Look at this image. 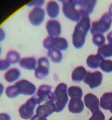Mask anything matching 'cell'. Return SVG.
I'll list each match as a JSON object with an SVG mask.
<instances>
[{"instance_id": "30bf717a", "label": "cell", "mask_w": 112, "mask_h": 120, "mask_svg": "<svg viewBox=\"0 0 112 120\" xmlns=\"http://www.w3.org/2000/svg\"><path fill=\"white\" fill-rule=\"evenodd\" d=\"M103 82V75L99 71H95L94 72L88 71L83 82L90 87L91 89L98 87Z\"/></svg>"}, {"instance_id": "5bb4252c", "label": "cell", "mask_w": 112, "mask_h": 120, "mask_svg": "<svg viewBox=\"0 0 112 120\" xmlns=\"http://www.w3.org/2000/svg\"><path fill=\"white\" fill-rule=\"evenodd\" d=\"M46 29L49 36L52 37H59L62 33L61 25L57 20L50 19L48 21L46 24Z\"/></svg>"}, {"instance_id": "44dd1931", "label": "cell", "mask_w": 112, "mask_h": 120, "mask_svg": "<svg viewBox=\"0 0 112 120\" xmlns=\"http://www.w3.org/2000/svg\"><path fill=\"white\" fill-rule=\"evenodd\" d=\"M97 2V0H82L80 9L84 11L90 15L93 12Z\"/></svg>"}, {"instance_id": "6da1fadb", "label": "cell", "mask_w": 112, "mask_h": 120, "mask_svg": "<svg viewBox=\"0 0 112 120\" xmlns=\"http://www.w3.org/2000/svg\"><path fill=\"white\" fill-rule=\"evenodd\" d=\"M81 10L82 16L75 26L72 35L73 45L77 49H82L84 46L86 37L91 28L89 15L84 11Z\"/></svg>"}, {"instance_id": "74e56055", "label": "cell", "mask_w": 112, "mask_h": 120, "mask_svg": "<svg viewBox=\"0 0 112 120\" xmlns=\"http://www.w3.org/2000/svg\"><path fill=\"white\" fill-rule=\"evenodd\" d=\"M4 89L5 88L3 84H2V83H0V97L2 96V94H3L4 93Z\"/></svg>"}, {"instance_id": "f546056e", "label": "cell", "mask_w": 112, "mask_h": 120, "mask_svg": "<svg viewBox=\"0 0 112 120\" xmlns=\"http://www.w3.org/2000/svg\"><path fill=\"white\" fill-rule=\"evenodd\" d=\"M89 120H105V116L103 112L99 110L93 112Z\"/></svg>"}, {"instance_id": "cb8c5ba5", "label": "cell", "mask_w": 112, "mask_h": 120, "mask_svg": "<svg viewBox=\"0 0 112 120\" xmlns=\"http://www.w3.org/2000/svg\"><path fill=\"white\" fill-rule=\"evenodd\" d=\"M48 56L51 61L55 63H59L63 59V56L60 50L57 49H50L48 50Z\"/></svg>"}, {"instance_id": "60d3db41", "label": "cell", "mask_w": 112, "mask_h": 120, "mask_svg": "<svg viewBox=\"0 0 112 120\" xmlns=\"http://www.w3.org/2000/svg\"><path fill=\"white\" fill-rule=\"evenodd\" d=\"M1 52H2V50H1V47H0V56H1Z\"/></svg>"}, {"instance_id": "d6a6232c", "label": "cell", "mask_w": 112, "mask_h": 120, "mask_svg": "<svg viewBox=\"0 0 112 120\" xmlns=\"http://www.w3.org/2000/svg\"><path fill=\"white\" fill-rule=\"evenodd\" d=\"M0 120H11L10 116L7 113H0Z\"/></svg>"}, {"instance_id": "e575fe53", "label": "cell", "mask_w": 112, "mask_h": 120, "mask_svg": "<svg viewBox=\"0 0 112 120\" xmlns=\"http://www.w3.org/2000/svg\"><path fill=\"white\" fill-rule=\"evenodd\" d=\"M6 37V34L3 29L0 28V43H2L5 40Z\"/></svg>"}, {"instance_id": "2e32d148", "label": "cell", "mask_w": 112, "mask_h": 120, "mask_svg": "<svg viewBox=\"0 0 112 120\" xmlns=\"http://www.w3.org/2000/svg\"><path fill=\"white\" fill-rule=\"evenodd\" d=\"M84 103L82 98H70L68 104V109L70 112L73 114H80L84 110Z\"/></svg>"}, {"instance_id": "ac0fdd59", "label": "cell", "mask_w": 112, "mask_h": 120, "mask_svg": "<svg viewBox=\"0 0 112 120\" xmlns=\"http://www.w3.org/2000/svg\"><path fill=\"white\" fill-rule=\"evenodd\" d=\"M19 65L25 70H34L36 68L37 62L34 57H23L19 62Z\"/></svg>"}, {"instance_id": "9a60e30c", "label": "cell", "mask_w": 112, "mask_h": 120, "mask_svg": "<svg viewBox=\"0 0 112 120\" xmlns=\"http://www.w3.org/2000/svg\"><path fill=\"white\" fill-rule=\"evenodd\" d=\"M46 11L50 18H57L60 14L59 5L55 0H49L46 5Z\"/></svg>"}, {"instance_id": "3957f363", "label": "cell", "mask_w": 112, "mask_h": 120, "mask_svg": "<svg viewBox=\"0 0 112 120\" xmlns=\"http://www.w3.org/2000/svg\"><path fill=\"white\" fill-rule=\"evenodd\" d=\"M112 23V18L108 13H104L99 21L92 22L90 28L92 35L96 34H105L110 29Z\"/></svg>"}, {"instance_id": "603a6c76", "label": "cell", "mask_w": 112, "mask_h": 120, "mask_svg": "<svg viewBox=\"0 0 112 120\" xmlns=\"http://www.w3.org/2000/svg\"><path fill=\"white\" fill-rule=\"evenodd\" d=\"M97 53L102 56L103 58H108L112 57V43L103 45L98 48Z\"/></svg>"}, {"instance_id": "8992f818", "label": "cell", "mask_w": 112, "mask_h": 120, "mask_svg": "<svg viewBox=\"0 0 112 120\" xmlns=\"http://www.w3.org/2000/svg\"><path fill=\"white\" fill-rule=\"evenodd\" d=\"M76 7L69 1L62 4V12L64 16L73 22H78L82 16L81 9H77Z\"/></svg>"}, {"instance_id": "ffe728a7", "label": "cell", "mask_w": 112, "mask_h": 120, "mask_svg": "<svg viewBox=\"0 0 112 120\" xmlns=\"http://www.w3.org/2000/svg\"><path fill=\"white\" fill-rule=\"evenodd\" d=\"M87 72L85 68L82 66H77L74 69L72 73V79L73 82L79 83L83 81L86 75Z\"/></svg>"}, {"instance_id": "277c9868", "label": "cell", "mask_w": 112, "mask_h": 120, "mask_svg": "<svg viewBox=\"0 0 112 120\" xmlns=\"http://www.w3.org/2000/svg\"><path fill=\"white\" fill-rule=\"evenodd\" d=\"M43 46L48 50L57 49L60 51H65L69 48V43L66 39L62 37H52L48 36L43 42Z\"/></svg>"}, {"instance_id": "4dcf8cb0", "label": "cell", "mask_w": 112, "mask_h": 120, "mask_svg": "<svg viewBox=\"0 0 112 120\" xmlns=\"http://www.w3.org/2000/svg\"><path fill=\"white\" fill-rule=\"evenodd\" d=\"M45 4V0H33L27 5L28 7H42Z\"/></svg>"}, {"instance_id": "484cf974", "label": "cell", "mask_w": 112, "mask_h": 120, "mask_svg": "<svg viewBox=\"0 0 112 120\" xmlns=\"http://www.w3.org/2000/svg\"><path fill=\"white\" fill-rule=\"evenodd\" d=\"M68 96L71 98H82L83 96V91L82 89L78 86H71L68 89Z\"/></svg>"}, {"instance_id": "4fadbf2b", "label": "cell", "mask_w": 112, "mask_h": 120, "mask_svg": "<svg viewBox=\"0 0 112 120\" xmlns=\"http://www.w3.org/2000/svg\"><path fill=\"white\" fill-rule=\"evenodd\" d=\"M84 104L92 114L99 110L100 101L93 94L88 93L85 96Z\"/></svg>"}, {"instance_id": "9c48e42d", "label": "cell", "mask_w": 112, "mask_h": 120, "mask_svg": "<svg viewBox=\"0 0 112 120\" xmlns=\"http://www.w3.org/2000/svg\"><path fill=\"white\" fill-rule=\"evenodd\" d=\"M46 12L42 7L34 8L28 14V19L32 25L39 26L43 23Z\"/></svg>"}, {"instance_id": "8fae6325", "label": "cell", "mask_w": 112, "mask_h": 120, "mask_svg": "<svg viewBox=\"0 0 112 120\" xmlns=\"http://www.w3.org/2000/svg\"><path fill=\"white\" fill-rule=\"evenodd\" d=\"M19 94L32 96L36 91V87L33 83L25 79H21L15 83Z\"/></svg>"}, {"instance_id": "f1b7e54d", "label": "cell", "mask_w": 112, "mask_h": 120, "mask_svg": "<svg viewBox=\"0 0 112 120\" xmlns=\"http://www.w3.org/2000/svg\"><path fill=\"white\" fill-rule=\"evenodd\" d=\"M99 68L104 72L110 73L112 72V60L109 59H104L101 62Z\"/></svg>"}, {"instance_id": "5b68a950", "label": "cell", "mask_w": 112, "mask_h": 120, "mask_svg": "<svg viewBox=\"0 0 112 120\" xmlns=\"http://www.w3.org/2000/svg\"><path fill=\"white\" fill-rule=\"evenodd\" d=\"M34 97L36 99L38 105L46 101H51L55 103V96L52 93V87L46 84H43L39 87L37 92Z\"/></svg>"}, {"instance_id": "1f68e13d", "label": "cell", "mask_w": 112, "mask_h": 120, "mask_svg": "<svg viewBox=\"0 0 112 120\" xmlns=\"http://www.w3.org/2000/svg\"><path fill=\"white\" fill-rule=\"evenodd\" d=\"M11 64L7 60L0 59V71L8 70Z\"/></svg>"}, {"instance_id": "e0dca14e", "label": "cell", "mask_w": 112, "mask_h": 120, "mask_svg": "<svg viewBox=\"0 0 112 120\" xmlns=\"http://www.w3.org/2000/svg\"><path fill=\"white\" fill-rule=\"evenodd\" d=\"M21 76V73L18 69L13 68L9 69L4 74V79L9 83H16Z\"/></svg>"}, {"instance_id": "7c38bea8", "label": "cell", "mask_w": 112, "mask_h": 120, "mask_svg": "<svg viewBox=\"0 0 112 120\" xmlns=\"http://www.w3.org/2000/svg\"><path fill=\"white\" fill-rule=\"evenodd\" d=\"M54 112H55V103L49 100L41 105H39L36 110V115L45 118L52 114Z\"/></svg>"}, {"instance_id": "ba28073f", "label": "cell", "mask_w": 112, "mask_h": 120, "mask_svg": "<svg viewBox=\"0 0 112 120\" xmlns=\"http://www.w3.org/2000/svg\"><path fill=\"white\" fill-rule=\"evenodd\" d=\"M50 64L48 58L41 57L38 60L37 67L35 70V76L37 79L43 80L49 75Z\"/></svg>"}, {"instance_id": "4316f807", "label": "cell", "mask_w": 112, "mask_h": 120, "mask_svg": "<svg viewBox=\"0 0 112 120\" xmlns=\"http://www.w3.org/2000/svg\"><path fill=\"white\" fill-rule=\"evenodd\" d=\"M5 92L6 96L9 98H15L19 95V93L15 85L7 87L5 90Z\"/></svg>"}, {"instance_id": "836d02e7", "label": "cell", "mask_w": 112, "mask_h": 120, "mask_svg": "<svg viewBox=\"0 0 112 120\" xmlns=\"http://www.w3.org/2000/svg\"><path fill=\"white\" fill-rule=\"evenodd\" d=\"M68 1L70 2V3L72 4L74 6L76 7H79L81 6V4H82V0H68Z\"/></svg>"}, {"instance_id": "ab89813d", "label": "cell", "mask_w": 112, "mask_h": 120, "mask_svg": "<svg viewBox=\"0 0 112 120\" xmlns=\"http://www.w3.org/2000/svg\"><path fill=\"white\" fill-rule=\"evenodd\" d=\"M58 1L59 2H61V3L63 4V3H65V2H67V1H68V0H58Z\"/></svg>"}, {"instance_id": "d4e9b609", "label": "cell", "mask_w": 112, "mask_h": 120, "mask_svg": "<svg viewBox=\"0 0 112 120\" xmlns=\"http://www.w3.org/2000/svg\"><path fill=\"white\" fill-rule=\"evenodd\" d=\"M21 55L15 50H10L6 55V60L11 64H16L19 63L21 60Z\"/></svg>"}, {"instance_id": "d6986e66", "label": "cell", "mask_w": 112, "mask_h": 120, "mask_svg": "<svg viewBox=\"0 0 112 120\" xmlns=\"http://www.w3.org/2000/svg\"><path fill=\"white\" fill-rule=\"evenodd\" d=\"M104 60V58L99 54L90 55L88 57L86 60V64L91 69H97L99 68L101 62Z\"/></svg>"}, {"instance_id": "f35d334b", "label": "cell", "mask_w": 112, "mask_h": 120, "mask_svg": "<svg viewBox=\"0 0 112 120\" xmlns=\"http://www.w3.org/2000/svg\"><path fill=\"white\" fill-rule=\"evenodd\" d=\"M108 14H109V15H110V16L112 18V3L110 5V6H109V12H108Z\"/></svg>"}, {"instance_id": "d590c367", "label": "cell", "mask_w": 112, "mask_h": 120, "mask_svg": "<svg viewBox=\"0 0 112 120\" xmlns=\"http://www.w3.org/2000/svg\"><path fill=\"white\" fill-rule=\"evenodd\" d=\"M31 120H47V118H45V117H40V116H38V115L36 114L32 117Z\"/></svg>"}, {"instance_id": "7402d4cb", "label": "cell", "mask_w": 112, "mask_h": 120, "mask_svg": "<svg viewBox=\"0 0 112 120\" xmlns=\"http://www.w3.org/2000/svg\"><path fill=\"white\" fill-rule=\"evenodd\" d=\"M100 107L103 110H109L112 107V93H105L100 100Z\"/></svg>"}, {"instance_id": "7a4b0ae2", "label": "cell", "mask_w": 112, "mask_h": 120, "mask_svg": "<svg viewBox=\"0 0 112 120\" xmlns=\"http://www.w3.org/2000/svg\"><path fill=\"white\" fill-rule=\"evenodd\" d=\"M54 94L55 96V112H62L65 108L69 100L68 86L64 83H59L56 86Z\"/></svg>"}, {"instance_id": "52a82bcc", "label": "cell", "mask_w": 112, "mask_h": 120, "mask_svg": "<svg viewBox=\"0 0 112 120\" xmlns=\"http://www.w3.org/2000/svg\"><path fill=\"white\" fill-rule=\"evenodd\" d=\"M37 105L36 99L34 96L26 101L25 104H22L18 110L20 117L24 120L31 119L34 116V110Z\"/></svg>"}, {"instance_id": "8d00e7d4", "label": "cell", "mask_w": 112, "mask_h": 120, "mask_svg": "<svg viewBox=\"0 0 112 120\" xmlns=\"http://www.w3.org/2000/svg\"><path fill=\"white\" fill-rule=\"evenodd\" d=\"M107 40L109 42V43H112V31L110 32L107 35Z\"/></svg>"}, {"instance_id": "83f0119b", "label": "cell", "mask_w": 112, "mask_h": 120, "mask_svg": "<svg viewBox=\"0 0 112 120\" xmlns=\"http://www.w3.org/2000/svg\"><path fill=\"white\" fill-rule=\"evenodd\" d=\"M106 42V38L103 34H96L93 35L92 42L96 46L99 48L101 46L104 45Z\"/></svg>"}, {"instance_id": "b9f144b4", "label": "cell", "mask_w": 112, "mask_h": 120, "mask_svg": "<svg viewBox=\"0 0 112 120\" xmlns=\"http://www.w3.org/2000/svg\"><path fill=\"white\" fill-rule=\"evenodd\" d=\"M109 120H112V117H110V118L109 119Z\"/></svg>"}]
</instances>
